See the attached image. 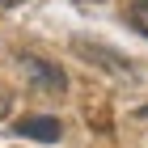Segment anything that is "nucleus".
<instances>
[{"label": "nucleus", "mask_w": 148, "mask_h": 148, "mask_svg": "<svg viewBox=\"0 0 148 148\" xmlns=\"http://www.w3.org/2000/svg\"><path fill=\"white\" fill-rule=\"evenodd\" d=\"M17 68H21V76L30 80L34 89H42V93H64V89H68L64 68H59V64H51V59H42V55L21 51V55H17Z\"/></svg>", "instance_id": "f257e3e1"}, {"label": "nucleus", "mask_w": 148, "mask_h": 148, "mask_svg": "<svg viewBox=\"0 0 148 148\" xmlns=\"http://www.w3.org/2000/svg\"><path fill=\"white\" fill-rule=\"evenodd\" d=\"M13 136H21V140H38V144H55V140L64 136V127H59V119L34 114V119H17V123H13Z\"/></svg>", "instance_id": "f03ea898"}, {"label": "nucleus", "mask_w": 148, "mask_h": 148, "mask_svg": "<svg viewBox=\"0 0 148 148\" xmlns=\"http://www.w3.org/2000/svg\"><path fill=\"white\" fill-rule=\"evenodd\" d=\"M76 51L85 59H93V64H106V68L119 72V76H131V64H127L123 55H114V51H97V47H89V42H76Z\"/></svg>", "instance_id": "7ed1b4c3"}, {"label": "nucleus", "mask_w": 148, "mask_h": 148, "mask_svg": "<svg viewBox=\"0 0 148 148\" xmlns=\"http://www.w3.org/2000/svg\"><path fill=\"white\" fill-rule=\"evenodd\" d=\"M127 21L140 34H148V0H127Z\"/></svg>", "instance_id": "20e7f679"}, {"label": "nucleus", "mask_w": 148, "mask_h": 148, "mask_svg": "<svg viewBox=\"0 0 148 148\" xmlns=\"http://www.w3.org/2000/svg\"><path fill=\"white\" fill-rule=\"evenodd\" d=\"M4 110H9V93L0 89V114H4Z\"/></svg>", "instance_id": "39448f33"}, {"label": "nucleus", "mask_w": 148, "mask_h": 148, "mask_svg": "<svg viewBox=\"0 0 148 148\" xmlns=\"http://www.w3.org/2000/svg\"><path fill=\"white\" fill-rule=\"evenodd\" d=\"M13 4H21V0H0V9H13Z\"/></svg>", "instance_id": "423d86ee"}, {"label": "nucleus", "mask_w": 148, "mask_h": 148, "mask_svg": "<svg viewBox=\"0 0 148 148\" xmlns=\"http://www.w3.org/2000/svg\"><path fill=\"white\" fill-rule=\"evenodd\" d=\"M136 114H140V119H148V106H140V110H136Z\"/></svg>", "instance_id": "0eeeda50"}, {"label": "nucleus", "mask_w": 148, "mask_h": 148, "mask_svg": "<svg viewBox=\"0 0 148 148\" xmlns=\"http://www.w3.org/2000/svg\"><path fill=\"white\" fill-rule=\"evenodd\" d=\"M85 4H89V0H85Z\"/></svg>", "instance_id": "6e6552de"}]
</instances>
